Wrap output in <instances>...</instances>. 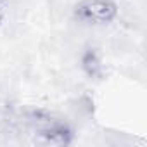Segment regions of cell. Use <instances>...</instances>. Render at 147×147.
<instances>
[{"label":"cell","instance_id":"1","mask_svg":"<svg viewBox=\"0 0 147 147\" xmlns=\"http://www.w3.org/2000/svg\"><path fill=\"white\" fill-rule=\"evenodd\" d=\"M75 16L85 24H106L114 19L116 5L111 0H82L75 9Z\"/></svg>","mask_w":147,"mask_h":147}]
</instances>
